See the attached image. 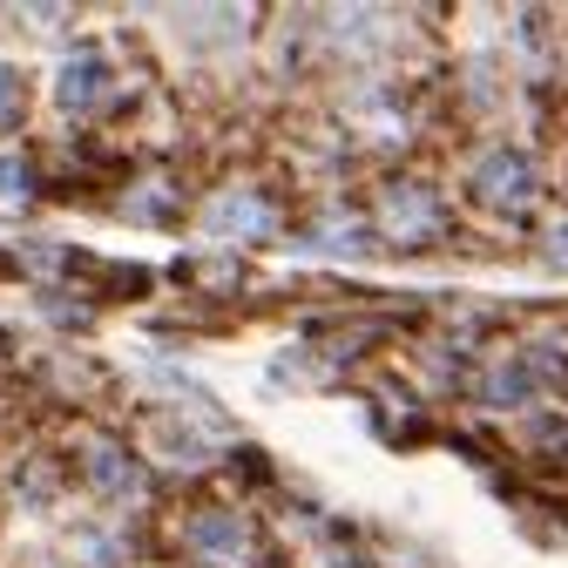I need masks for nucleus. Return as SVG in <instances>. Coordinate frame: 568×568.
<instances>
[{"mask_svg":"<svg viewBox=\"0 0 568 568\" xmlns=\"http://www.w3.org/2000/svg\"><path fill=\"white\" fill-rule=\"evenodd\" d=\"M190 548H196L203 561L237 568V561L251 555V528H244L231 508H196V515H190Z\"/></svg>","mask_w":568,"mask_h":568,"instance_id":"nucleus-1","label":"nucleus"},{"mask_svg":"<svg viewBox=\"0 0 568 568\" xmlns=\"http://www.w3.org/2000/svg\"><path fill=\"white\" fill-rule=\"evenodd\" d=\"M480 190H487V203H528L535 196V176H528V156H515V150H494V156H480Z\"/></svg>","mask_w":568,"mask_h":568,"instance_id":"nucleus-2","label":"nucleus"},{"mask_svg":"<svg viewBox=\"0 0 568 568\" xmlns=\"http://www.w3.org/2000/svg\"><path fill=\"white\" fill-rule=\"evenodd\" d=\"M89 480H95L102 501H129V494H135V467H129L122 447H95L89 454Z\"/></svg>","mask_w":568,"mask_h":568,"instance_id":"nucleus-3","label":"nucleus"},{"mask_svg":"<svg viewBox=\"0 0 568 568\" xmlns=\"http://www.w3.org/2000/svg\"><path fill=\"white\" fill-rule=\"evenodd\" d=\"M210 231H271V210L251 190H231L217 210H210Z\"/></svg>","mask_w":568,"mask_h":568,"instance_id":"nucleus-4","label":"nucleus"},{"mask_svg":"<svg viewBox=\"0 0 568 568\" xmlns=\"http://www.w3.org/2000/svg\"><path fill=\"white\" fill-rule=\"evenodd\" d=\"M61 95H68V102H95V95H102V68H95V54H82V68L68 61V75H61Z\"/></svg>","mask_w":568,"mask_h":568,"instance_id":"nucleus-5","label":"nucleus"},{"mask_svg":"<svg viewBox=\"0 0 568 568\" xmlns=\"http://www.w3.org/2000/svg\"><path fill=\"white\" fill-rule=\"evenodd\" d=\"M14 109H21V75H14L8 61H0V122H8Z\"/></svg>","mask_w":568,"mask_h":568,"instance_id":"nucleus-6","label":"nucleus"}]
</instances>
